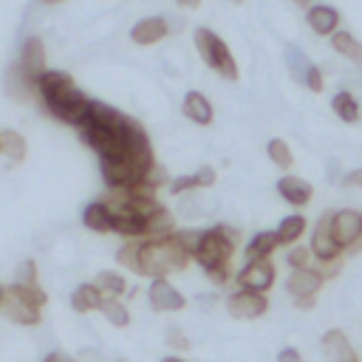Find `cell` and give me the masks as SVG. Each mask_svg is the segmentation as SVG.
Instances as JSON below:
<instances>
[{
  "instance_id": "6da1fadb",
  "label": "cell",
  "mask_w": 362,
  "mask_h": 362,
  "mask_svg": "<svg viewBox=\"0 0 362 362\" xmlns=\"http://www.w3.org/2000/svg\"><path fill=\"white\" fill-rule=\"evenodd\" d=\"M238 243H240V229L238 226L215 223L209 229H201V238H198L192 260L206 272V277L215 286H223V283L235 280L232 257L238 252Z\"/></svg>"
},
{
  "instance_id": "7a4b0ae2",
  "label": "cell",
  "mask_w": 362,
  "mask_h": 362,
  "mask_svg": "<svg viewBox=\"0 0 362 362\" xmlns=\"http://www.w3.org/2000/svg\"><path fill=\"white\" fill-rule=\"evenodd\" d=\"M37 96H40V102L45 105V110L54 119H59V122H65L71 127H79L85 122V113H88L90 99L76 88V82L71 79V74L51 71L48 68L42 74V79L37 82Z\"/></svg>"
},
{
  "instance_id": "3957f363",
  "label": "cell",
  "mask_w": 362,
  "mask_h": 362,
  "mask_svg": "<svg viewBox=\"0 0 362 362\" xmlns=\"http://www.w3.org/2000/svg\"><path fill=\"white\" fill-rule=\"evenodd\" d=\"M48 303V294L42 286H20V283H11L6 288V297H3V314L23 325V328H34L42 322V308Z\"/></svg>"
},
{
  "instance_id": "277c9868",
  "label": "cell",
  "mask_w": 362,
  "mask_h": 362,
  "mask_svg": "<svg viewBox=\"0 0 362 362\" xmlns=\"http://www.w3.org/2000/svg\"><path fill=\"white\" fill-rule=\"evenodd\" d=\"M308 249H311V257H314V269H317L325 280L339 274V269H342V255H345V252H342V246L334 240V232H331V212H322L320 221L314 223Z\"/></svg>"
},
{
  "instance_id": "5b68a950",
  "label": "cell",
  "mask_w": 362,
  "mask_h": 362,
  "mask_svg": "<svg viewBox=\"0 0 362 362\" xmlns=\"http://www.w3.org/2000/svg\"><path fill=\"white\" fill-rule=\"evenodd\" d=\"M192 40H195V51L198 57L206 62V68H212L215 74H221L226 82H235L238 79V62L226 45V40L221 34H215L212 28H195L192 31Z\"/></svg>"
},
{
  "instance_id": "8992f818",
  "label": "cell",
  "mask_w": 362,
  "mask_h": 362,
  "mask_svg": "<svg viewBox=\"0 0 362 362\" xmlns=\"http://www.w3.org/2000/svg\"><path fill=\"white\" fill-rule=\"evenodd\" d=\"M277 280V269L272 263V257L263 260H246L238 272H235V288H246V291H257L266 294Z\"/></svg>"
},
{
  "instance_id": "52a82bcc",
  "label": "cell",
  "mask_w": 362,
  "mask_h": 362,
  "mask_svg": "<svg viewBox=\"0 0 362 362\" xmlns=\"http://www.w3.org/2000/svg\"><path fill=\"white\" fill-rule=\"evenodd\" d=\"M17 74L31 85L37 88V82L42 79V74L48 71V54H45V42L40 37H28L23 45H20V59H17Z\"/></svg>"
},
{
  "instance_id": "ba28073f",
  "label": "cell",
  "mask_w": 362,
  "mask_h": 362,
  "mask_svg": "<svg viewBox=\"0 0 362 362\" xmlns=\"http://www.w3.org/2000/svg\"><path fill=\"white\" fill-rule=\"evenodd\" d=\"M331 232L342 252H356L362 243V212L359 209H337L331 212Z\"/></svg>"
},
{
  "instance_id": "9c48e42d",
  "label": "cell",
  "mask_w": 362,
  "mask_h": 362,
  "mask_svg": "<svg viewBox=\"0 0 362 362\" xmlns=\"http://www.w3.org/2000/svg\"><path fill=\"white\" fill-rule=\"evenodd\" d=\"M223 308L235 320H257V317H263L269 311V297L266 294H257V291L235 288L232 294H226Z\"/></svg>"
},
{
  "instance_id": "30bf717a",
  "label": "cell",
  "mask_w": 362,
  "mask_h": 362,
  "mask_svg": "<svg viewBox=\"0 0 362 362\" xmlns=\"http://www.w3.org/2000/svg\"><path fill=\"white\" fill-rule=\"evenodd\" d=\"M147 303L158 314H175V311H184L187 308V297L181 294L178 286L170 283V277L150 280V286H147Z\"/></svg>"
},
{
  "instance_id": "8fae6325",
  "label": "cell",
  "mask_w": 362,
  "mask_h": 362,
  "mask_svg": "<svg viewBox=\"0 0 362 362\" xmlns=\"http://www.w3.org/2000/svg\"><path fill=\"white\" fill-rule=\"evenodd\" d=\"M322 286H325V277L314 266H308V269H291V274L286 277V291L291 294V300L317 297Z\"/></svg>"
},
{
  "instance_id": "7c38bea8",
  "label": "cell",
  "mask_w": 362,
  "mask_h": 362,
  "mask_svg": "<svg viewBox=\"0 0 362 362\" xmlns=\"http://www.w3.org/2000/svg\"><path fill=\"white\" fill-rule=\"evenodd\" d=\"M277 195H280L288 206L303 209V206H308V201L314 198V187H311L305 178L286 173V175H280V181H277Z\"/></svg>"
},
{
  "instance_id": "4fadbf2b",
  "label": "cell",
  "mask_w": 362,
  "mask_h": 362,
  "mask_svg": "<svg viewBox=\"0 0 362 362\" xmlns=\"http://www.w3.org/2000/svg\"><path fill=\"white\" fill-rule=\"evenodd\" d=\"M320 345H322V354L328 362H359V356H356V351H354V345L342 328H328L322 334Z\"/></svg>"
},
{
  "instance_id": "5bb4252c",
  "label": "cell",
  "mask_w": 362,
  "mask_h": 362,
  "mask_svg": "<svg viewBox=\"0 0 362 362\" xmlns=\"http://www.w3.org/2000/svg\"><path fill=\"white\" fill-rule=\"evenodd\" d=\"M167 34H170V23H167V17H161V14L141 17V20L130 28V40H133L136 45H156V42H161Z\"/></svg>"
},
{
  "instance_id": "9a60e30c",
  "label": "cell",
  "mask_w": 362,
  "mask_h": 362,
  "mask_svg": "<svg viewBox=\"0 0 362 362\" xmlns=\"http://www.w3.org/2000/svg\"><path fill=\"white\" fill-rule=\"evenodd\" d=\"M305 23L314 34L320 37H334L339 31V11L334 6H325V3H314L308 11H305Z\"/></svg>"
},
{
  "instance_id": "2e32d148",
  "label": "cell",
  "mask_w": 362,
  "mask_h": 362,
  "mask_svg": "<svg viewBox=\"0 0 362 362\" xmlns=\"http://www.w3.org/2000/svg\"><path fill=\"white\" fill-rule=\"evenodd\" d=\"M181 113H184V116H187L192 124H201V127L212 124V119H215L212 105H209V99H206L201 90H187V93H184Z\"/></svg>"
},
{
  "instance_id": "e0dca14e",
  "label": "cell",
  "mask_w": 362,
  "mask_h": 362,
  "mask_svg": "<svg viewBox=\"0 0 362 362\" xmlns=\"http://www.w3.org/2000/svg\"><path fill=\"white\" fill-rule=\"evenodd\" d=\"M105 305V294L102 288L90 280V283H79L74 291H71V308L76 314H90V311H102Z\"/></svg>"
},
{
  "instance_id": "ac0fdd59",
  "label": "cell",
  "mask_w": 362,
  "mask_h": 362,
  "mask_svg": "<svg viewBox=\"0 0 362 362\" xmlns=\"http://www.w3.org/2000/svg\"><path fill=\"white\" fill-rule=\"evenodd\" d=\"M82 226L96 232V235H110L113 232V215L105 206V201H90L82 209Z\"/></svg>"
},
{
  "instance_id": "d6986e66",
  "label": "cell",
  "mask_w": 362,
  "mask_h": 362,
  "mask_svg": "<svg viewBox=\"0 0 362 362\" xmlns=\"http://www.w3.org/2000/svg\"><path fill=\"white\" fill-rule=\"evenodd\" d=\"M277 249H280L277 232H274V229H266V232L252 235V240H249L246 249H243V257H246V260H263V257H272Z\"/></svg>"
},
{
  "instance_id": "ffe728a7",
  "label": "cell",
  "mask_w": 362,
  "mask_h": 362,
  "mask_svg": "<svg viewBox=\"0 0 362 362\" xmlns=\"http://www.w3.org/2000/svg\"><path fill=\"white\" fill-rule=\"evenodd\" d=\"M331 110H334L337 119L345 122V124H356V122L362 119V107H359V102H356V96H354L351 90H337V93L331 96Z\"/></svg>"
},
{
  "instance_id": "44dd1931",
  "label": "cell",
  "mask_w": 362,
  "mask_h": 362,
  "mask_svg": "<svg viewBox=\"0 0 362 362\" xmlns=\"http://www.w3.org/2000/svg\"><path fill=\"white\" fill-rule=\"evenodd\" d=\"M144 229H147V238H167L175 232V215L161 204L156 212H150L144 218ZM144 238V240H147Z\"/></svg>"
},
{
  "instance_id": "7402d4cb",
  "label": "cell",
  "mask_w": 362,
  "mask_h": 362,
  "mask_svg": "<svg viewBox=\"0 0 362 362\" xmlns=\"http://www.w3.org/2000/svg\"><path fill=\"white\" fill-rule=\"evenodd\" d=\"M0 153H3L8 161L20 164V161L28 156V141H25V136H23L20 130L6 127V130L0 133Z\"/></svg>"
},
{
  "instance_id": "603a6c76",
  "label": "cell",
  "mask_w": 362,
  "mask_h": 362,
  "mask_svg": "<svg viewBox=\"0 0 362 362\" xmlns=\"http://www.w3.org/2000/svg\"><path fill=\"white\" fill-rule=\"evenodd\" d=\"M305 229H308V221L303 218V215H286L280 223H277V240H280V246H297V240L305 235Z\"/></svg>"
},
{
  "instance_id": "cb8c5ba5",
  "label": "cell",
  "mask_w": 362,
  "mask_h": 362,
  "mask_svg": "<svg viewBox=\"0 0 362 362\" xmlns=\"http://www.w3.org/2000/svg\"><path fill=\"white\" fill-rule=\"evenodd\" d=\"M331 48H334L337 54H342L345 59H351V62L362 71V42H359L351 31H342V28H339V31L331 37Z\"/></svg>"
},
{
  "instance_id": "d4e9b609",
  "label": "cell",
  "mask_w": 362,
  "mask_h": 362,
  "mask_svg": "<svg viewBox=\"0 0 362 362\" xmlns=\"http://www.w3.org/2000/svg\"><path fill=\"white\" fill-rule=\"evenodd\" d=\"M93 283L102 288V294H105V297H122V294L127 291V280H124V274H119V272H110V269H102V272H96Z\"/></svg>"
},
{
  "instance_id": "484cf974",
  "label": "cell",
  "mask_w": 362,
  "mask_h": 362,
  "mask_svg": "<svg viewBox=\"0 0 362 362\" xmlns=\"http://www.w3.org/2000/svg\"><path fill=\"white\" fill-rule=\"evenodd\" d=\"M102 317H105L113 328H127V325H130V311H127V305H124L122 297H105Z\"/></svg>"
},
{
  "instance_id": "4316f807",
  "label": "cell",
  "mask_w": 362,
  "mask_h": 362,
  "mask_svg": "<svg viewBox=\"0 0 362 362\" xmlns=\"http://www.w3.org/2000/svg\"><path fill=\"white\" fill-rule=\"evenodd\" d=\"M266 156H269V158H272V164H274V167H280L283 173L294 167V153H291V147H288L283 139H272V141L266 144Z\"/></svg>"
},
{
  "instance_id": "83f0119b",
  "label": "cell",
  "mask_w": 362,
  "mask_h": 362,
  "mask_svg": "<svg viewBox=\"0 0 362 362\" xmlns=\"http://www.w3.org/2000/svg\"><path fill=\"white\" fill-rule=\"evenodd\" d=\"M286 65H288V74H291L297 82H305V74H308L311 62H308V57H305L297 45H288V48H286Z\"/></svg>"
},
{
  "instance_id": "f1b7e54d",
  "label": "cell",
  "mask_w": 362,
  "mask_h": 362,
  "mask_svg": "<svg viewBox=\"0 0 362 362\" xmlns=\"http://www.w3.org/2000/svg\"><path fill=\"white\" fill-rule=\"evenodd\" d=\"M116 263L124 272H136V266H139V240H124V246L116 249Z\"/></svg>"
},
{
  "instance_id": "f546056e",
  "label": "cell",
  "mask_w": 362,
  "mask_h": 362,
  "mask_svg": "<svg viewBox=\"0 0 362 362\" xmlns=\"http://www.w3.org/2000/svg\"><path fill=\"white\" fill-rule=\"evenodd\" d=\"M286 263L291 266V269H308V266H314V257H311V249L308 246H288V252H286Z\"/></svg>"
},
{
  "instance_id": "4dcf8cb0",
  "label": "cell",
  "mask_w": 362,
  "mask_h": 362,
  "mask_svg": "<svg viewBox=\"0 0 362 362\" xmlns=\"http://www.w3.org/2000/svg\"><path fill=\"white\" fill-rule=\"evenodd\" d=\"M14 283H20V286H40V280H37V263H34L31 257H25V260L17 266Z\"/></svg>"
},
{
  "instance_id": "1f68e13d",
  "label": "cell",
  "mask_w": 362,
  "mask_h": 362,
  "mask_svg": "<svg viewBox=\"0 0 362 362\" xmlns=\"http://www.w3.org/2000/svg\"><path fill=\"white\" fill-rule=\"evenodd\" d=\"M167 189H170V195H184L189 189H198L195 187V175H175V178H170Z\"/></svg>"
},
{
  "instance_id": "d6a6232c",
  "label": "cell",
  "mask_w": 362,
  "mask_h": 362,
  "mask_svg": "<svg viewBox=\"0 0 362 362\" xmlns=\"http://www.w3.org/2000/svg\"><path fill=\"white\" fill-rule=\"evenodd\" d=\"M167 345L175 348L178 354H184V351L192 348V339H189L184 331H178V328H170V331H167Z\"/></svg>"
},
{
  "instance_id": "836d02e7",
  "label": "cell",
  "mask_w": 362,
  "mask_h": 362,
  "mask_svg": "<svg viewBox=\"0 0 362 362\" xmlns=\"http://www.w3.org/2000/svg\"><path fill=\"white\" fill-rule=\"evenodd\" d=\"M192 175H195V187H198V189H204V187H212V184H215V178H218V175H215V167H209V164L198 167Z\"/></svg>"
},
{
  "instance_id": "e575fe53",
  "label": "cell",
  "mask_w": 362,
  "mask_h": 362,
  "mask_svg": "<svg viewBox=\"0 0 362 362\" xmlns=\"http://www.w3.org/2000/svg\"><path fill=\"white\" fill-rule=\"evenodd\" d=\"M303 85H305L311 93H320V90H322V71H320L317 65H311L308 74H305V82H303Z\"/></svg>"
},
{
  "instance_id": "d590c367",
  "label": "cell",
  "mask_w": 362,
  "mask_h": 362,
  "mask_svg": "<svg viewBox=\"0 0 362 362\" xmlns=\"http://www.w3.org/2000/svg\"><path fill=\"white\" fill-rule=\"evenodd\" d=\"M277 362H303V354H300L297 348L286 345V348H280V351H277Z\"/></svg>"
},
{
  "instance_id": "8d00e7d4",
  "label": "cell",
  "mask_w": 362,
  "mask_h": 362,
  "mask_svg": "<svg viewBox=\"0 0 362 362\" xmlns=\"http://www.w3.org/2000/svg\"><path fill=\"white\" fill-rule=\"evenodd\" d=\"M342 184H345V187H362V167L345 173V175H342Z\"/></svg>"
},
{
  "instance_id": "74e56055",
  "label": "cell",
  "mask_w": 362,
  "mask_h": 362,
  "mask_svg": "<svg viewBox=\"0 0 362 362\" xmlns=\"http://www.w3.org/2000/svg\"><path fill=\"white\" fill-rule=\"evenodd\" d=\"M294 305H297L300 311H308V308L317 305V297H300V300H294Z\"/></svg>"
},
{
  "instance_id": "f35d334b",
  "label": "cell",
  "mask_w": 362,
  "mask_h": 362,
  "mask_svg": "<svg viewBox=\"0 0 362 362\" xmlns=\"http://www.w3.org/2000/svg\"><path fill=\"white\" fill-rule=\"evenodd\" d=\"M45 362H74V359L65 356V354H59V351H51V354L45 356Z\"/></svg>"
},
{
  "instance_id": "ab89813d",
  "label": "cell",
  "mask_w": 362,
  "mask_h": 362,
  "mask_svg": "<svg viewBox=\"0 0 362 362\" xmlns=\"http://www.w3.org/2000/svg\"><path fill=\"white\" fill-rule=\"evenodd\" d=\"M161 362H189V359L181 354H167V356H161Z\"/></svg>"
},
{
  "instance_id": "60d3db41",
  "label": "cell",
  "mask_w": 362,
  "mask_h": 362,
  "mask_svg": "<svg viewBox=\"0 0 362 362\" xmlns=\"http://www.w3.org/2000/svg\"><path fill=\"white\" fill-rule=\"evenodd\" d=\"M181 8H198L201 6V0H175Z\"/></svg>"
},
{
  "instance_id": "b9f144b4",
  "label": "cell",
  "mask_w": 362,
  "mask_h": 362,
  "mask_svg": "<svg viewBox=\"0 0 362 362\" xmlns=\"http://www.w3.org/2000/svg\"><path fill=\"white\" fill-rule=\"evenodd\" d=\"M294 3H297V6H303V8H305V6H308V8H311V6H314V3H311V0H294Z\"/></svg>"
},
{
  "instance_id": "7bdbcfd3",
  "label": "cell",
  "mask_w": 362,
  "mask_h": 362,
  "mask_svg": "<svg viewBox=\"0 0 362 362\" xmlns=\"http://www.w3.org/2000/svg\"><path fill=\"white\" fill-rule=\"evenodd\" d=\"M40 3H45V6H54V3H62V0H40Z\"/></svg>"
},
{
  "instance_id": "ee69618b",
  "label": "cell",
  "mask_w": 362,
  "mask_h": 362,
  "mask_svg": "<svg viewBox=\"0 0 362 362\" xmlns=\"http://www.w3.org/2000/svg\"><path fill=\"white\" fill-rule=\"evenodd\" d=\"M3 297H6V288H0V305H3Z\"/></svg>"
},
{
  "instance_id": "f6af8a7d",
  "label": "cell",
  "mask_w": 362,
  "mask_h": 362,
  "mask_svg": "<svg viewBox=\"0 0 362 362\" xmlns=\"http://www.w3.org/2000/svg\"><path fill=\"white\" fill-rule=\"evenodd\" d=\"M0 133H3V130H0Z\"/></svg>"
}]
</instances>
